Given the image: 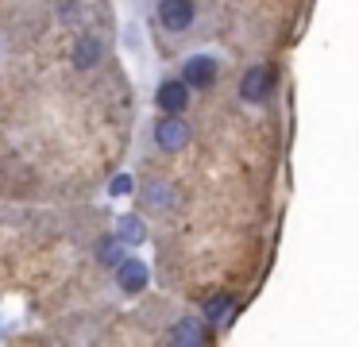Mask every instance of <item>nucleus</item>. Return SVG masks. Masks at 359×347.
<instances>
[{
  "label": "nucleus",
  "mask_w": 359,
  "mask_h": 347,
  "mask_svg": "<svg viewBox=\"0 0 359 347\" xmlns=\"http://www.w3.org/2000/svg\"><path fill=\"white\" fill-rule=\"evenodd\" d=\"M97 58H101V46H97V39H81L78 50H74V66H78V69H89Z\"/></svg>",
  "instance_id": "6e6552de"
},
{
  "label": "nucleus",
  "mask_w": 359,
  "mask_h": 347,
  "mask_svg": "<svg viewBox=\"0 0 359 347\" xmlns=\"http://www.w3.org/2000/svg\"><path fill=\"white\" fill-rule=\"evenodd\" d=\"M97 254H101V262H109V266H112V262H120V259H124V239H116V236L104 239V243L97 247Z\"/></svg>",
  "instance_id": "f8f14e48"
},
{
  "label": "nucleus",
  "mask_w": 359,
  "mask_h": 347,
  "mask_svg": "<svg viewBox=\"0 0 359 347\" xmlns=\"http://www.w3.org/2000/svg\"><path fill=\"white\" fill-rule=\"evenodd\" d=\"M143 193H147V200H151L155 208H166V205L174 200V189H170V185H163V182H151Z\"/></svg>",
  "instance_id": "9b49d317"
},
{
  "label": "nucleus",
  "mask_w": 359,
  "mask_h": 347,
  "mask_svg": "<svg viewBox=\"0 0 359 347\" xmlns=\"http://www.w3.org/2000/svg\"><path fill=\"white\" fill-rule=\"evenodd\" d=\"M158 23H163L166 31H186L189 23H194V0H163L158 4Z\"/></svg>",
  "instance_id": "7ed1b4c3"
},
{
  "label": "nucleus",
  "mask_w": 359,
  "mask_h": 347,
  "mask_svg": "<svg viewBox=\"0 0 359 347\" xmlns=\"http://www.w3.org/2000/svg\"><path fill=\"white\" fill-rule=\"evenodd\" d=\"M182 81L194 85V89H209V85L217 81V58H209V54H194V58H186V66H182Z\"/></svg>",
  "instance_id": "f03ea898"
},
{
  "label": "nucleus",
  "mask_w": 359,
  "mask_h": 347,
  "mask_svg": "<svg viewBox=\"0 0 359 347\" xmlns=\"http://www.w3.org/2000/svg\"><path fill=\"white\" fill-rule=\"evenodd\" d=\"M205 339V324H197V320H182L178 328H174V343H201Z\"/></svg>",
  "instance_id": "1a4fd4ad"
},
{
  "label": "nucleus",
  "mask_w": 359,
  "mask_h": 347,
  "mask_svg": "<svg viewBox=\"0 0 359 347\" xmlns=\"http://www.w3.org/2000/svg\"><path fill=\"white\" fill-rule=\"evenodd\" d=\"M116 282H120V290L140 293L143 285H147V266H143V259H120L116 262Z\"/></svg>",
  "instance_id": "39448f33"
},
{
  "label": "nucleus",
  "mask_w": 359,
  "mask_h": 347,
  "mask_svg": "<svg viewBox=\"0 0 359 347\" xmlns=\"http://www.w3.org/2000/svg\"><path fill=\"white\" fill-rule=\"evenodd\" d=\"M155 139H158L163 151H182V147L189 143V123L182 120L178 112H166L163 120H158V128H155Z\"/></svg>",
  "instance_id": "f257e3e1"
},
{
  "label": "nucleus",
  "mask_w": 359,
  "mask_h": 347,
  "mask_svg": "<svg viewBox=\"0 0 359 347\" xmlns=\"http://www.w3.org/2000/svg\"><path fill=\"white\" fill-rule=\"evenodd\" d=\"M132 177H128V174H116V177H112V182H109V193H112V197H128V193H132Z\"/></svg>",
  "instance_id": "ddd939ff"
},
{
  "label": "nucleus",
  "mask_w": 359,
  "mask_h": 347,
  "mask_svg": "<svg viewBox=\"0 0 359 347\" xmlns=\"http://www.w3.org/2000/svg\"><path fill=\"white\" fill-rule=\"evenodd\" d=\"M228 308H232V297H228V293H217V297L205 301V320H224Z\"/></svg>",
  "instance_id": "9d476101"
},
{
  "label": "nucleus",
  "mask_w": 359,
  "mask_h": 347,
  "mask_svg": "<svg viewBox=\"0 0 359 347\" xmlns=\"http://www.w3.org/2000/svg\"><path fill=\"white\" fill-rule=\"evenodd\" d=\"M271 89H274V69L271 66H251L248 74H243V81H240L243 100H266Z\"/></svg>",
  "instance_id": "20e7f679"
},
{
  "label": "nucleus",
  "mask_w": 359,
  "mask_h": 347,
  "mask_svg": "<svg viewBox=\"0 0 359 347\" xmlns=\"http://www.w3.org/2000/svg\"><path fill=\"white\" fill-rule=\"evenodd\" d=\"M186 104H189V85L182 81V77L158 85V108H166V112H182Z\"/></svg>",
  "instance_id": "423d86ee"
},
{
  "label": "nucleus",
  "mask_w": 359,
  "mask_h": 347,
  "mask_svg": "<svg viewBox=\"0 0 359 347\" xmlns=\"http://www.w3.org/2000/svg\"><path fill=\"white\" fill-rule=\"evenodd\" d=\"M116 239H124V243H143V220L135 212L120 216L116 220Z\"/></svg>",
  "instance_id": "0eeeda50"
}]
</instances>
